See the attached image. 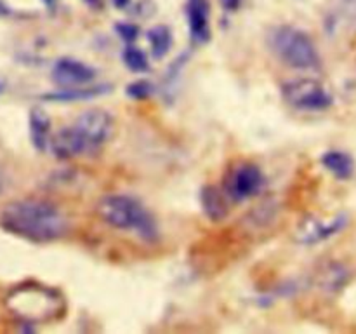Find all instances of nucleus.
<instances>
[{"label": "nucleus", "instance_id": "obj_4", "mask_svg": "<svg viewBox=\"0 0 356 334\" xmlns=\"http://www.w3.org/2000/svg\"><path fill=\"white\" fill-rule=\"evenodd\" d=\"M270 47L280 61L296 70H315L320 54L306 31L296 26H278L270 35Z\"/></svg>", "mask_w": 356, "mask_h": 334}, {"label": "nucleus", "instance_id": "obj_8", "mask_svg": "<svg viewBox=\"0 0 356 334\" xmlns=\"http://www.w3.org/2000/svg\"><path fill=\"white\" fill-rule=\"evenodd\" d=\"M263 186V173L257 166L245 164L233 173L228 181V195L236 202H242L256 195Z\"/></svg>", "mask_w": 356, "mask_h": 334}, {"label": "nucleus", "instance_id": "obj_7", "mask_svg": "<svg viewBox=\"0 0 356 334\" xmlns=\"http://www.w3.org/2000/svg\"><path fill=\"white\" fill-rule=\"evenodd\" d=\"M94 79H96V72L92 66L76 61V59H59L52 68V80L68 89L89 86Z\"/></svg>", "mask_w": 356, "mask_h": 334}, {"label": "nucleus", "instance_id": "obj_2", "mask_svg": "<svg viewBox=\"0 0 356 334\" xmlns=\"http://www.w3.org/2000/svg\"><path fill=\"white\" fill-rule=\"evenodd\" d=\"M113 129V118L103 110H87L70 125L59 129L49 141V148L58 159L94 153L108 141Z\"/></svg>", "mask_w": 356, "mask_h": 334}, {"label": "nucleus", "instance_id": "obj_11", "mask_svg": "<svg viewBox=\"0 0 356 334\" xmlns=\"http://www.w3.org/2000/svg\"><path fill=\"white\" fill-rule=\"evenodd\" d=\"M30 134L35 148L44 152L51 141V118L44 110H31L30 113Z\"/></svg>", "mask_w": 356, "mask_h": 334}, {"label": "nucleus", "instance_id": "obj_14", "mask_svg": "<svg viewBox=\"0 0 356 334\" xmlns=\"http://www.w3.org/2000/svg\"><path fill=\"white\" fill-rule=\"evenodd\" d=\"M124 63L132 72H145L148 68V58H146V54L139 47H134V45H131V47H127L124 51Z\"/></svg>", "mask_w": 356, "mask_h": 334}, {"label": "nucleus", "instance_id": "obj_19", "mask_svg": "<svg viewBox=\"0 0 356 334\" xmlns=\"http://www.w3.org/2000/svg\"><path fill=\"white\" fill-rule=\"evenodd\" d=\"M240 0H222V6L226 7V9H235L236 6H238Z\"/></svg>", "mask_w": 356, "mask_h": 334}, {"label": "nucleus", "instance_id": "obj_20", "mask_svg": "<svg viewBox=\"0 0 356 334\" xmlns=\"http://www.w3.org/2000/svg\"><path fill=\"white\" fill-rule=\"evenodd\" d=\"M3 184H6V173H3V167L0 166V191H2Z\"/></svg>", "mask_w": 356, "mask_h": 334}, {"label": "nucleus", "instance_id": "obj_12", "mask_svg": "<svg viewBox=\"0 0 356 334\" xmlns=\"http://www.w3.org/2000/svg\"><path fill=\"white\" fill-rule=\"evenodd\" d=\"M148 40L152 54L155 58H162L163 54L169 52L170 45H172V33L167 26H155L148 31Z\"/></svg>", "mask_w": 356, "mask_h": 334}, {"label": "nucleus", "instance_id": "obj_10", "mask_svg": "<svg viewBox=\"0 0 356 334\" xmlns=\"http://www.w3.org/2000/svg\"><path fill=\"white\" fill-rule=\"evenodd\" d=\"M322 164L337 180H350L355 173V160L350 153L341 150H329L322 155Z\"/></svg>", "mask_w": 356, "mask_h": 334}, {"label": "nucleus", "instance_id": "obj_15", "mask_svg": "<svg viewBox=\"0 0 356 334\" xmlns=\"http://www.w3.org/2000/svg\"><path fill=\"white\" fill-rule=\"evenodd\" d=\"M204 207L211 218L219 219L225 216V204H222L221 197L212 188H207L204 191Z\"/></svg>", "mask_w": 356, "mask_h": 334}, {"label": "nucleus", "instance_id": "obj_3", "mask_svg": "<svg viewBox=\"0 0 356 334\" xmlns=\"http://www.w3.org/2000/svg\"><path fill=\"white\" fill-rule=\"evenodd\" d=\"M97 211L113 228L134 232L146 240L156 237L155 219L148 209L131 195H108L101 200Z\"/></svg>", "mask_w": 356, "mask_h": 334}, {"label": "nucleus", "instance_id": "obj_1", "mask_svg": "<svg viewBox=\"0 0 356 334\" xmlns=\"http://www.w3.org/2000/svg\"><path fill=\"white\" fill-rule=\"evenodd\" d=\"M3 228L35 242L56 240L65 233L66 219L58 207L45 200L10 202L2 212Z\"/></svg>", "mask_w": 356, "mask_h": 334}, {"label": "nucleus", "instance_id": "obj_5", "mask_svg": "<svg viewBox=\"0 0 356 334\" xmlns=\"http://www.w3.org/2000/svg\"><path fill=\"white\" fill-rule=\"evenodd\" d=\"M285 101L302 111H323L332 106L334 97L318 80L296 79L282 87Z\"/></svg>", "mask_w": 356, "mask_h": 334}, {"label": "nucleus", "instance_id": "obj_17", "mask_svg": "<svg viewBox=\"0 0 356 334\" xmlns=\"http://www.w3.org/2000/svg\"><path fill=\"white\" fill-rule=\"evenodd\" d=\"M118 33L127 42H132L138 37V28L132 26V24H118Z\"/></svg>", "mask_w": 356, "mask_h": 334}, {"label": "nucleus", "instance_id": "obj_18", "mask_svg": "<svg viewBox=\"0 0 356 334\" xmlns=\"http://www.w3.org/2000/svg\"><path fill=\"white\" fill-rule=\"evenodd\" d=\"M343 6L346 9V13L356 19V0H343Z\"/></svg>", "mask_w": 356, "mask_h": 334}, {"label": "nucleus", "instance_id": "obj_6", "mask_svg": "<svg viewBox=\"0 0 356 334\" xmlns=\"http://www.w3.org/2000/svg\"><path fill=\"white\" fill-rule=\"evenodd\" d=\"M346 223L348 218L344 214H337L329 219L308 218L305 223H301L296 237L301 244H308V246L309 244H318L339 233L346 226Z\"/></svg>", "mask_w": 356, "mask_h": 334}, {"label": "nucleus", "instance_id": "obj_9", "mask_svg": "<svg viewBox=\"0 0 356 334\" xmlns=\"http://www.w3.org/2000/svg\"><path fill=\"white\" fill-rule=\"evenodd\" d=\"M186 16L190 35L197 44H205L211 38V3L209 0H188Z\"/></svg>", "mask_w": 356, "mask_h": 334}, {"label": "nucleus", "instance_id": "obj_13", "mask_svg": "<svg viewBox=\"0 0 356 334\" xmlns=\"http://www.w3.org/2000/svg\"><path fill=\"white\" fill-rule=\"evenodd\" d=\"M104 87H73V89L65 90V93H58V94H51V100L56 101H73V100H87V97H92L96 94L103 93Z\"/></svg>", "mask_w": 356, "mask_h": 334}, {"label": "nucleus", "instance_id": "obj_16", "mask_svg": "<svg viewBox=\"0 0 356 334\" xmlns=\"http://www.w3.org/2000/svg\"><path fill=\"white\" fill-rule=\"evenodd\" d=\"M127 93L129 96L139 97V100H141V97H146L152 93V86H148V82H134L127 89Z\"/></svg>", "mask_w": 356, "mask_h": 334}]
</instances>
